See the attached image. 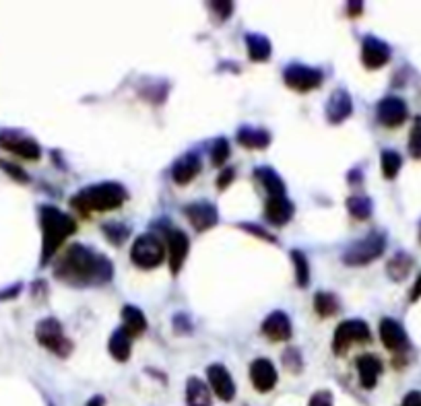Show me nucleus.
<instances>
[{
	"label": "nucleus",
	"mask_w": 421,
	"mask_h": 406,
	"mask_svg": "<svg viewBox=\"0 0 421 406\" xmlns=\"http://www.w3.org/2000/svg\"><path fill=\"white\" fill-rule=\"evenodd\" d=\"M54 276L71 287L106 285L114 279V264L83 244H73L56 262Z\"/></svg>",
	"instance_id": "obj_1"
},
{
	"label": "nucleus",
	"mask_w": 421,
	"mask_h": 406,
	"mask_svg": "<svg viewBox=\"0 0 421 406\" xmlns=\"http://www.w3.org/2000/svg\"><path fill=\"white\" fill-rule=\"evenodd\" d=\"M39 227H41V256L39 266H46L56 256L60 246L77 233V221L52 204L39 209Z\"/></svg>",
	"instance_id": "obj_2"
},
{
	"label": "nucleus",
	"mask_w": 421,
	"mask_h": 406,
	"mask_svg": "<svg viewBox=\"0 0 421 406\" xmlns=\"http://www.w3.org/2000/svg\"><path fill=\"white\" fill-rule=\"evenodd\" d=\"M128 198L126 188L118 182H99L91 184L71 198V206L77 209L78 213L89 215V213H104V211H116L120 209Z\"/></svg>",
	"instance_id": "obj_3"
},
{
	"label": "nucleus",
	"mask_w": 421,
	"mask_h": 406,
	"mask_svg": "<svg viewBox=\"0 0 421 406\" xmlns=\"http://www.w3.org/2000/svg\"><path fill=\"white\" fill-rule=\"evenodd\" d=\"M36 338H38V342L43 349H48L50 353H54L60 359H67L73 353V349H75L73 340L67 336L62 324L56 318H43V320H39L38 326H36Z\"/></svg>",
	"instance_id": "obj_4"
},
{
	"label": "nucleus",
	"mask_w": 421,
	"mask_h": 406,
	"mask_svg": "<svg viewBox=\"0 0 421 406\" xmlns=\"http://www.w3.org/2000/svg\"><path fill=\"white\" fill-rule=\"evenodd\" d=\"M384 248H386V237L378 231H372L366 237H361V239L353 241L351 246H347L341 260L347 266H366V264L374 262L376 258H380Z\"/></svg>",
	"instance_id": "obj_5"
},
{
	"label": "nucleus",
	"mask_w": 421,
	"mask_h": 406,
	"mask_svg": "<svg viewBox=\"0 0 421 406\" xmlns=\"http://www.w3.org/2000/svg\"><path fill=\"white\" fill-rule=\"evenodd\" d=\"M130 260L134 266H139L141 270H153L157 266H161V262L165 260V246L161 241L159 235L155 233H143L132 241L130 248Z\"/></svg>",
	"instance_id": "obj_6"
},
{
	"label": "nucleus",
	"mask_w": 421,
	"mask_h": 406,
	"mask_svg": "<svg viewBox=\"0 0 421 406\" xmlns=\"http://www.w3.org/2000/svg\"><path fill=\"white\" fill-rule=\"evenodd\" d=\"M0 148L17 155V157H23L27 161H38L41 157V147L38 145L36 139L23 134L21 130H0Z\"/></svg>",
	"instance_id": "obj_7"
},
{
	"label": "nucleus",
	"mask_w": 421,
	"mask_h": 406,
	"mask_svg": "<svg viewBox=\"0 0 421 406\" xmlns=\"http://www.w3.org/2000/svg\"><path fill=\"white\" fill-rule=\"evenodd\" d=\"M372 332L364 320H345L337 326L333 336V351L337 355H343L345 351L355 342H370Z\"/></svg>",
	"instance_id": "obj_8"
},
{
	"label": "nucleus",
	"mask_w": 421,
	"mask_h": 406,
	"mask_svg": "<svg viewBox=\"0 0 421 406\" xmlns=\"http://www.w3.org/2000/svg\"><path fill=\"white\" fill-rule=\"evenodd\" d=\"M283 80L289 89L298 91V93H308L314 91L322 85L324 74L322 71L314 69V66H306V64H289L283 71Z\"/></svg>",
	"instance_id": "obj_9"
},
{
	"label": "nucleus",
	"mask_w": 421,
	"mask_h": 406,
	"mask_svg": "<svg viewBox=\"0 0 421 406\" xmlns=\"http://www.w3.org/2000/svg\"><path fill=\"white\" fill-rule=\"evenodd\" d=\"M165 239H167V260H170V270L176 276L184 262L188 258L191 252V239L182 229H167L165 231Z\"/></svg>",
	"instance_id": "obj_10"
},
{
	"label": "nucleus",
	"mask_w": 421,
	"mask_h": 406,
	"mask_svg": "<svg viewBox=\"0 0 421 406\" xmlns=\"http://www.w3.org/2000/svg\"><path fill=\"white\" fill-rule=\"evenodd\" d=\"M390 60V46L380 37L366 36L361 39V62L368 71H378Z\"/></svg>",
	"instance_id": "obj_11"
},
{
	"label": "nucleus",
	"mask_w": 421,
	"mask_h": 406,
	"mask_svg": "<svg viewBox=\"0 0 421 406\" xmlns=\"http://www.w3.org/2000/svg\"><path fill=\"white\" fill-rule=\"evenodd\" d=\"M207 377H209V386L215 392V396L223 402H231L235 398V384L233 377L228 371L226 365L221 363H213L207 368Z\"/></svg>",
	"instance_id": "obj_12"
},
{
	"label": "nucleus",
	"mask_w": 421,
	"mask_h": 406,
	"mask_svg": "<svg viewBox=\"0 0 421 406\" xmlns=\"http://www.w3.org/2000/svg\"><path fill=\"white\" fill-rule=\"evenodd\" d=\"M407 115H409V111H407V104L401 99V97H394V95H390V97H384L378 102V106H376V118H378V122L386 126V128H396V126H401L405 120H407Z\"/></svg>",
	"instance_id": "obj_13"
},
{
	"label": "nucleus",
	"mask_w": 421,
	"mask_h": 406,
	"mask_svg": "<svg viewBox=\"0 0 421 406\" xmlns=\"http://www.w3.org/2000/svg\"><path fill=\"white\" fill-rule=\"evenodd\" d=\"M184 215L194 227V231L202 233L211 227H215L219 221V213L217 206L213 202H192L184 206Z\"/></svg>",
	"instance_id": "obj_14"
},
{
	"label": "nucleus",
	"mask_w": 421,
	"mask_h": 406,
	"mask_svg": "<svg viewBox=\"0 0 421 406\" xmlns=\"http://www.w3.org/2000/svg\"><path fill=\"white\" fill-rule=\"evenodd\" d=\"M380 340L392 353H405L409 349V336L405 332V328L392 318H384L380 322Z\"/></svg>",
	"instance_id": "obj_15"
},
{
	"label": "nucleus",
	"mask_w": 421,
	"mask_h": 406,
	"mask_svg": "<svg viewBox=\"0 0 421 406\" xmlns=\"http://www.w3.org/2000/svg\"><path fill=\"white\" fill-rule=\"evenodd\" d=\"M296 206L287 196H268L265 204V219L275 227H283L294 219Z\"/></svg>",
	"instance_id": "obj_16"
},
{
	"label": "nucleus",
	"mask_w": 421,
	"mask_h": 406,
	"mask_svg": "<svg viewBox=\"0 0 421 406\" xmlns=\"http://www.w3.org/2000/svg\"><path fill=\"white\" fill-rule=\"evenodd\" d=\"M261 330L270 340H289L291 334H294L289 316L285 312H281V309L268 314L265 322H263V326H261Z\"/></svg>",
	"instance_id": "obj_17"
},
{
	"label": "nucleus",
	"mask_w": 421,
	"mask_h": 406,
	"mask_svg": "<svg viewBox=\"0 0 421 406\" xmlns=\"http://www.w3.org/2000/svg\"><path fill=\"white\" fill-rule=\"evenodd\" d=\"M250 382L258 392H270L277 386V370L268 359H254L250 363Z\"/></svg>",
	"instance_id": "obj_18"
},
{
	"label": "nucleus",
	"mask_w": 421,
	"mask_h": 406,
	"mask_svg": "<svg viewBox=\"0 0 421 406\" xmlns=\"http://www.w3.org/2000/svg\"><path fill=\"white\" fill-rule=\"evenodd\" d=\"M200 172V157L196 153H184L172 165V180L178 186L191 184Z\"/></svg>",
	"instance_id": "obj_19"
},
{
	"label": "nucleus",
	"mask_w": 421,
	"mask_h": 406,
	"mask_svg": "<svg viewBox=\"0 0 421 406\" xmlns=\"http://www.w3.org/2000/svg\"><path fill=\"white\" fill-rule=\"evenodd\" d=\"M353 111V102L347 89H335L326 104V120L331 124H341Z\"/></svg>",
	"instance_id": "obj_20"
},
{
	"label": "nucleus",
	"mask_w": 421,
	"mask_h": 406,
	"mask_svg": "<svg viewBox=\"0 0 421 406\" xmlns=\"http://www.w3.org/2000/svg\"><path fill=\"white\" fill-rule=\"evenodd\" d=\"M355 368H357V375H359V382L366 390H372L376 388L378 384V377L382 373V363L378 357L374 355H361L357 361H355Z\"/></svg>",
	"instance_id": "obj_21"
},
{
	"label": "nucleus",
	"mask_w": 421,
	"mask_h": 406,
	"mask_svg": "<svg viewBox=\"0 0 421 406\" xmlns=\"http://www.w3.org/2000/svg\"><path fill=\"white\" fill-rule=\"evenodd\" d=\"M108 351H110V355L114 357L116 361H120V363L128 361L130 359V351H132V336L126 332L122 326L116 328L114 332L110 334Z\"/></svg>",
	"instance_id": "obj_22"
},
{
	"label": "nucleus",
	"mask_w": 421,
	"mask_h": 406,
	"mask_svg": "<svg viewBox=\"0 0 421 406\" xmlns=\"http://www.w3.org/2000/svg\"><path fill=\"white\" fill-rule=\"evenodd\" d=\"M237 143L246 148H267L270 145V132L265 128L254 126H242L237 130Z\"/></svg>",
	"instance_id": "obj_23"
},
{
	"label": "nucleus",
	"mask_w": 421,
	"mask_h": 406,
	"mask_svg": "<svg viewBox=\"0 0 421 406\" xmlns=\"http://www.w3.org/2000/svg\"><path fill=\"white\" fill-rule=\"evenodd\" d=\"M122 328L130 334L132 338L141 336V334L147 330V318H145V314L137 305H124L122 307Z\"/></svg>",
	"instance_id": "obj_24"
},
{
	"label": "nucleus",
	"mask_w": 421,
	"mask_h": 406,
	"mask_svg": "<svg viewBox=\"0 0 421 406\" xmlns=\"http://www.w3.org/2000/svg\"><path fill=\"white\" fill-rule=\"evenodd\" d=\"M246 48H248V56L252 62H267L272 54V46L268 41L267 36L263 34H246L244 36Z\"/></svg>",
	"instance_id": "obj_25"
},
{
	"label": "nucleus",
	"mask_w": 421,
	"mask_h": 406,
	"mask_svg": "<svg viewBox=\"0 0 421 406\" xmlns=\"http://www.w3.org/2000/svg\"><path fill=\"white\" fill-rule=\"evenodd\" d=\"M186 405L213 406L211 388H209L202 379H198V377H188V382H186Z\"/></svg>",
	"instance_id": "obj_26"
},
{
	"label": "nucleus",
	"mask_w": 421,
	"mask_h": 406,
	"mask_svg": "<svg viewBox=\"0 0 421 406\" xmlns=\"http://www.w3.org/2000/svg\"><path fill=\"white\" fill-rule=\"evenodd\" d=\"M254 176L267 190L268 196H285V182L272 167H256Z\"/></svg>",
	"instance_id": "obj_27"
},
{
	"label": "nucleus",
	"mask_w": 421,
	"mask_h": 406,
	"mask_svg": "<svg viewBox=\"0 0 421 406\" xmlns=\"http://www.w3.org/2000/svg\"><path fill=\"white\" fill-rule=\"evenodd\" d=\"M314 309H316V314L320 318H333V316L339 314L341 301H339V297L335 295V293H331V291H320V293L314 295Z\"/></svg>",
	"instance_id": "obj_28"
},
{
	"label": "nucleus",
	"mask_w": 421,
	"mask_h": 406,
	"mask_svg": "<svg viewBox=\"0 0 421 406\" xmlns=\"http://www.w3.org/2000/svg\"><path fill=\"white\" fill-rule=\"evenodd\" d=\"M345 204H347V211H349V215H351L353 219H357V221H366V219H370V217H372V211H374V206H372V200H370L368 196H364V194L349 196Z\"/></svg>",
	"instance_id": "obj_29"
},
{
	"label": "nucleus",
	"mask_w": 421,
	"mask_h": 406,
	"mask_svg": "<svg viewBox=\"0 0 421 406\" xmlns=\"http://www.w3.org/2000/svg\"><path fill=\"white\" fill-rule=\"evenodd\" d=\"M291 262H294V272H296V283L298 287H308L310 285V264H308L306 254L302 250H291Z\"/></svg>",
	"instance_id": "obj_30"
},
{
	"label": "nucleus",
	"mask_w": 421,
	"mask_h": 406,
	"mask_svg": "<svg viewBox=\"0 0 421 406\" xmlns=\"http://www.w3.org/2000/svg\"><path fill=\"white\" fill-rule=\"evenodd\" d=\"M411 266H413V260L409 258L407 254H396V256H392V260L388 262L386 270H388V276L392 281H403L409 274Z\"/></svg>",
	"instance_id": "obj_31"
},
{
	"label": "nucleus",
	"mask_w": 421,
	"mask_h": 406,
	"mask_svg": "<svg viewBox=\"0 0 421 406\" xmlns=\"http://www.w3.org/2000/svg\"><path fill=\"white\" fill-rule=\"evenodd\" d=\"M380 165H382L384 178L386 180H394L399 169H401V165H403V159H401V155L396 150L388 148V150H382V155H380Z\"/></svg>",
	"instance_id": "obj_32"
},
{
	"label": "nucleus",
	"mask_w": 421,
	"mask_h": 406,
	"mask_svg": "<svg viewBox=\"0 0 421 406\" xmlns=\"http://www.w3.org/2000/svg\"><path fill=\"white\" fill-rule=\"evenodd\" d=\"M104 233H106V237L110 239V244H114V246H122L126 239H128V235H130V227H126L124 223H106L104 227Z\"/></svg>",
	"instance_id": "obj_33"
},
{
	"label": "nucleus",
	"mask_w": 421,
	"mask_h": 406,
	"mask_svg": "<svg viewBox=\"0 0 421 406\" xmlns=\"http://www.w3.org/2000/svg\"><path fill=\"white\" fill-rule=\"evenodd\" d=\"M230 143H228V139H223V136H219L215 143H213V147H211V163L215 165V167H221V165H226L228 163V159H230Z\"/></svg>",
	"instance_id": "obj_34"
},
{
	"label": "nucleus",
	"mask_w": 421,
	"mask_h": 406,
	"mask_svg": "<svg viewBox=\"0 0 421 406\" xmlns=\"http://www.w3.org/2000/svg\"><path fill=\"white\" fill-rule=\"evenodd\" d=\"M283 365L291 371V373H300V370L304 368L300 351H298V349H294V346H289V349L283 353Z\"/></svg>",
	"instance_id": "obj_35"
},
{
	"label": "nucleus",
	"mask_w": 421,
	"mask_h": 406,
	"mask_svg": "<svg viewBox=\"0 0 421 406\" xmlns=\"http://www.w3.org/2000/svg\"><path fill=\"white\" fill-rule=\"evenodd\" d=\"M409 153L413 159H421V118L415 122V126L409 134Z\"/></svg>",
	"instance_id": "obj_36"
},
{
	"label": "nucleus",
	"mask_w": 421,
	"mask_h": 406,
	"mask_svg": "<svg viewBox=\"0 0 421 406\" xmlns=\"http://www.w3.org/2000/svg\"><path fill=\"white\" fill-rule=\"evenodd\" d=\"M0 167H2L13 180H17V182H21V184H27V182H29V176H27L21 167L13 165V163H8V161H0Z\"/></svg>",
	"instance_id": "obj_37"
},
{
	"label": "nucleus",
	"mask_w": 421,
	"mask_h": 406,
	"mask_svg": "<svg viewBox=\"0 0 421 406\" xmlns=\"http://www.w3.org/2000/svg\"><path fill=\"white\" fill-rule=\"evenodd\" d=\"M209 8L213 13H217L221 21H226L228 17H231V13H233V2H226V0L223 2H209Z\"/></svg>",
	"instance_id": "obj_38"
},
{
	"label": "nucleus",
	"mask_w": 421,
	"mask_h": 406,
	"mask_svg": "<svg viewBox=\"0 0 421 406\" xmlns=\"http://www.w3.org/2000/svg\"><path fill=\"white\" fill-rule=\"evenodd\" d=\"M308 406H333V394L329 390H320L310 398Z\"/></svg>",
	"instance_id": "obj_39"
},
{
	"label": "nucleus",
	"mask_w": 421,
	"mask_h": 406,
	"mask_svg": "<svg viewBox=\"0 0 421 406\" xmlns=\"http://www.w3.org/2000/svg\"><path fill=\"white\" fill-rule=\"evenodd\" d=\"M174 330L176 332H191L192 324L188 322V318L184 316V314H178V316H174Z\"/></svg>",
	"instance_id": "obj_40"
},
{
	"label": "nucleus",
	"mask_w": 421,
	"mask_h": 406,
	"mask_svg": "<svg viewBox=\"0 0 421 406\" xmlns=\"http://www.w3.org/2000/svg\"><path fill=\"white\" fill-rule=\"evenodd\" d=\"M242 229H246V231H250V233H254V235H258V237H265V239L270 241V244L277 241V239H275L268 231H265L263 227H256V225H242Z\"/></svg>",
	"instance_id": "obj_41"
},
{
	"label": "nucleus",
	"mask_w": 421,
	"mask_h": 406,
	"mask_svg": "<svg viewBox=\"0 0 421 406\" xmlns=\"http://www.w3.org/2000/svg\"><path fill=\"white\" fill-rule=\"evenodd\" d=\"M233 174H235V172H233L231 167L223 169V172L219 174V180H217V188H219V190H226V188H228V186L233 182Z\"/></svg>",
	"instance_id": "obj_42"
},
{
	"label": "nucleus",
	"mask_w": 421,
	"mask_h": 406,
	"mask_svg": "<svg viewBox=\"0 0 421 406\" xmlns=\"http://www.w3.org/2000/svg\"><path fill=\"white\" fill-rule=\"evenodd\" d=\"M21 289H23V285H21V283H17V285H13V287H6L4 291H0V301L15 299V297L21 293Z\"/></svg>",
	"instance_id": "obj_43"
},
{
	"label": "nucleus",
	"mask_w": 421,
	"mask_h": 406,
	"mask_svg": "<svg viewBox=\"0 0 421 406\" xmlns=\"http://www.w3.org/2000/svg\"><path fill=\"white\" fill-rule=\"evenodd\" d=\"M401 406H421V392H409Z\"/></svg>",
	"instance_id": "obj_44"
},
{
	"label": "nucleus",
	"mask_w": 421,
	"mask_h": 406,
	"mask_svg": "<svg viewBox=\"0 0 421 406\" xmlns=\"http://www.w3.org/2000/svg\"><path fill=\"white\" fill-rule=\"evenodd\" d=\"M347 6H349V15H351V17H355V15H361V8H364V4H361V2H349Z\"/></svg>",
	"instance_id": "obj_45"
},
{
	"label": "nucleus",
	"mask_w": 421,
	"mask_h": 406,
	"mask_svg": "<svg viewBox=\"0 0 421 406\" xmlns=\"http://www.w3.org/2000/svg\"><path fill=\"white\" fill-rule=\"evenodd\" d=\"M421 297V274H420V279L415 281V285H413V291H411V299L413 301H417Z\"/></svg>",
	"instance_id": "obj_46"
},
{
	"label": "nucleus",
	"mask_w": 421,
	"mask_h": 406,
	"mask_svg": "<svg viewBox=\"0 0 421 406\" xmlns=\"http://www.w3.org/2000/svg\"><path fill=\"white\" fill-rule=\"evenodd\" d=\"M104 405H106V398H104V396H93V398H91L85 406H104Z\"/></svg>",
	"instance_id": "obj_47"
},
{
	"label": "nucleus",
	"mask_w": 421,
	"mask_h": 406,
	"mask_svg": "<svg viewBox=\"0 0 421 406\" xmlns=\"http://www.w3.org/2000/svg\"><path fill=\"white\" fill-rule=\"evenodd\" d=\"M420 239H421V229H420Z\"/></svg>",
	"instance_id": "obj_48"
},
{
	"label": "nucleus",
	"mask_w": 421,
	"mask_h": 406,
	"mask_svg": "<svg viewBox=\"0 0 421 406\" xmlns=\"http://www.w3.org/2000/svg\"><path fill=\"white\" fill-rule=\"evenodd\" d=\"M50 406H52V405H50Z\"/></svg>",
	"instance_id": "obj_49"
}]
</instances>
